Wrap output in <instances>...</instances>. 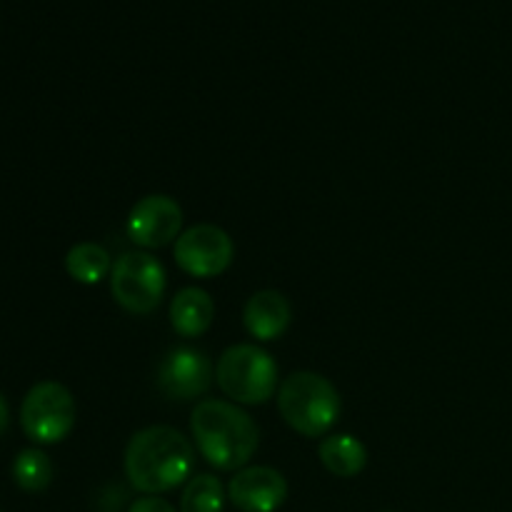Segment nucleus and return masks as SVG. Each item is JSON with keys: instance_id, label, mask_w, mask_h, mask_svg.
<instances>
[{"instance_id": "ddd939ff", "label": "nucleus", "mask_w": 512, "mask_h": 512, "mask_svg": "<svg viewBox=\"0 0 512 512\" xmlns=\"http://www.w3.org/2000/svg\"><path fill=\"white\" fill-rule=\"evenodd\" d=\"M318 458L328 473L338 478H355L368 465V450L355 435L335 433L320 440Z\"/></svg>"}, {"instance_id": "a211bd4d", "label": "nucleus", "mask_w": 512, "mask_h": 512, "mask_svg": "<svg viewBox=\"0 0 512 512\" xmlns=\"http://www.w3.org/2000/svg\"><path fill=\"white\" fill-rule=\"evenodd\" d=\"M8 425H10V408L8 403H5L3 393H0V438H3V433L8 430Z\"/></svg>"}, {"instance_id": "0eeeda50", "label": "nucleus", "mask_w": 512, "mask_h": 512, "mask_svg": "<svg viewBox=\"0 0 512 512\" xmlns=\"http://www.w3.org/2000/svg\"><path fill=\"white\" fill-rule=\"evenodd\" d=\"M175 263L190 278H218L235 258L233 238L213 223H200L183 230L175 240Z\"/></svg>"}, {"instance_id": "dca6fc26", "label": "nucleus", "mask_w": 512, "mask_h": 512, "mask_svg": "<svg viewBox=\"0 0 512 512\" xmlns=\"http://www.w3.org/2000/svg\"><path fill=\"white\" fill-rule=\"evenodd\" d=\"M13 480L25 493H43L53 483V463L38 448L20 450L13 460Z\"/></svg>"}, {"instance_id": "f8f14e48", "label": "nucleus", "mask_w": 512, "mask_h": 512, "mask_svg": "<svg viewBox=\"0 0 512 512\" xmlns=\"http://www.w3.org/2000/svg\"><path fill=\"white\" fill-rule=\"evenodd\" d=\"M215 320V303L208 290L183 288L170 300V325L180 338H200Z\"/></svg>"}, {"instance_id": "423d86ee", "label": "nucleus", "mask_w": 512, "mask_h": 512, "mask_svg": "<svg viewBox=\"0 0 512 512\" xmlns=\"http://www.w3.org/2000/svg\"><path fill=\"white\" fill-rule=\"evenodd\" d=\"M165 268L150 253L120 255L110 270V293L123 310L133 315H150L158 310L165 295Z\"/></svg>"}, {"instance_id": "1a4fd4ad", "label": "nucleus", "mask_w": 512, "mask_h": 512, "mask_svg": "<svg viewBox=\"0 0 512 512\" xmlns=\"http://www.w3.org/2000/svg\"><path fill=\"white\" fill-rule=\"evenodd\" d=\"M213 378V363L203 350L173 348L160 360L158 388L170 400L188 403V400L200 398V395L208 393Z\"/></svg>"}, {"instance_id": "39448f33", "label": "nucleus", "mask_w": 512, "mask_h": 512, "mask_svg": "<svg viewBox=\"0 0 512 512\" xmlns=\"http://www.w3.org/2000/svg\"><path fill=\"white\" fill-rule=\"evenodd\" d=\"M75 418L78 410L73 393L55 380L33 385L20 405V428L38 445L63 443L73 433Z\"/></svg>"}, {"instance_id": "f257e3e1", "label": "nucleus", "mask_w": 512, "mask_h": 512, "mask_svg": "<svg viewBox=\"0 0 512 512\" xmlns=\"http://www.w3.org/2000/svg\"><path fill=\"white\" fill-rule=\"evenodd\" d=\"M123 468L125 478L138 493H170L193 478L195 448L180 430L150 425L130 438Z\"/></svg>"}, {"instance_id": "9b49d317", "label": "nucleus", "mask_w": 512, "mask_h": 512, "mask_svg": "<svg viewBox=\"0 0 512 512\" xmlns=\"http://www.w3.org/2000/svg\"><path fill=\"white\" fill-rule=\"evenodd\" d=\"M293 308L278 290H258L243 308V325L258 343H270L288 333Z\"/></svg>"}, {"instance_id": "7ed1b4c3", "label": "nucleus", "mask_w": 512, "mask_h": 512, "mask_svg": "<svg viewBox=\"0 0 512 512\" xmlns=\"http://www.w3.org/2000/svg\"><path fill=\"white\" fill-rule=\"evenodd\" d=\"M340 408L335 385L310 370L288 375L278 388L280 418L303 438H323L338 423Z\"/></svg>"}, {"instance_id": "6e6552de", "label": "nucleus", "mask_w": 512, "mask_h": 512, "mask_svg": "<svg viewBox=\"0 0 512 512\" xmlns=\"http://www.w3.org/2000/svg\"><path fill=\"white\" fill-rule=\"evenodd\" d=\"M125 228L138 248H165L183 233V208L170 195H145L130 208Z\"/></svg>"}, {"instance_id": "9d476101", "label": "nucleus", "mask_w": 512, "mask_h": 512, "mask_svg": "<svg viewBox=\"0 0 512 512\" xmlns=\"http://www.w3.org/2000/svg\"><path fill=\"white\" fill-rule=\"evenodd\" d=\"M228 500L240 512H275L288 500V483L283 473L268 465H253L233 475Z\"/></svg>"}, {"instance_id": "2eb2a0df", "label": "nucleus", "mask_w": 512, "mask_h": 512, "mask_svg": "<svg viewBox=\"0 0 512 512\" xmlns=\"http://www.w3.org/2000/svg\"><path fill=\"white\" fill-rule=\"evenodd\" d=\"M225 498L223 483L215 475H193L180 495V512H223Z\"/></svg>"}, {"instance_id": "4468645a", "label": "nucleus", "mask_w": 512, "mask_h": 512, "mask_svg": "<svg viewBox=\"0 0 512 512\" xmlns=\"http://www.w3.org/2000/svg\"><path fill=\"white\" fill-rule=\"evenodd\" d=\"M65 270L75 283L98 285L103 278H110L113 260L110 253L98 243H78L65 255Z\"/></svg>"}, {"instance_id": "f3484780", "label": "nucleus", "mask_w": 512, "mask_h": 512, "mask_svg": "<svg viewBox=\"0 0 512 512\" xmlns=\"http://www.w3.org/2000/svg\"><path fill=\"white\" fill-rule=\"evenodd\" d=\"M128 512H178V510H175L165 498H158V495H145V498L135 500Z\"/></svg>"}, {"instance_id": "20e7f679", "label": "nucleus", "mask_w": 512, "mask_h": 512, "mask_svg": "<svg viewBox=\"0 0 512 512\" xmlns=\"http://www.w3.org/2000/svg\"><path fill=\"white\" fill-rule=\"evenodd\" d=\"M215 380L235 405H263L278 393V365L258 345H230L215 365Z\"/></svg>"}, {"instance_id": "f03ea898", "label": "nucleus", "mask_w": 512, "mask_h": 512, "mask_svg": "<svg viewBox=\"0 0 512 512\" xmlns=\"http://www.w3.org/2000/svg\"><path fill=\"white\" fill-rule=\"evenodd\" d=\"M190 433L205 463L218 470H243L260 445L255 420L230 400H200L190 415Z\"/></svg>"}]
</instances>
